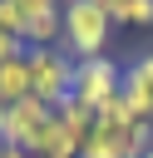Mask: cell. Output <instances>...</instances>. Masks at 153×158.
<instances>
[{
    "mask_svg": "<svg viewBox=\"0 0 153 158\" xmlns=\"http://www.w3.org/2000/svg\"><path fill=\"white\" fill-rule=\"evenodd\" d=\"M109 30H114V20H109L99 5L69 0V5H64V40H59V49H64L74 64H79V59H94V54H104Z\"/></svg>",
    "mask_w": 153,
    "mask_h": 158,
    "instance_id": "6da1fadb",
    "label": "cell"
},
{
    "mask_svg": "<svg viewBox=\"0 0 153 158\" xmlns=\"http://www.w3.org/2000/svg\"><path fill=\"white\" fill-rule=\"evenodd\" d=\"M30 153H35V158H79V133H69L59 118H49L44 133H39V143H35Z\"/></svg>",
    "mask_w": 153,
    "mask_h": 158,
    "instance_id": "52a82bcc",
    "label": "cell"
},
{
    "mask_svg": "<svg viewBox=\"0 0 153 158\" xmlns=\"http://www.w3.org/2000/svg\"><path fill=\"white\" fill-rule=\"evenodd\" d=\"M123 25H153V0H128Z\"/></svg>",
    "mask_w": 153,
    "mask_h": 158,
    "instance_id": "8fae6325",
    "label": "cell"
},
{
    "mask_svg": "<svg viewBox=\"0 0 153 158\" xmlns=\"http://www.w3.org/2000/svg\"><path fill=\"white\" fill-rule=\"evenodd\" d=\"M54 118V109L49 104H39L35 94L30 99H20V104H10V123H5V143H15V148H35L39 143V133H44V123Z\"/></svg>",
    "mask_w": 153,
    "mask_h": 158,
    "instance_id": "277c9868",
    "label": "cell"
},
{
    "mask_svg": "<svg viewBox=\"0 0 153 158\" xmlns=\"http://www.w3.org/2000/svg\"><path fill=\"white\" fill-rule=\"evenodd\" d=\"M148 148H153V123L148 118H133L128 133H123V158H143Z\"/></svg>",
    "mask_w": 153,
    "mask_h": 158,
    "instance_id": "9c48e42d",
    "label": "cell"
},
{
    "mask_svg": "<svg viewBox=\"0 0 153 158\" xmlns=\"http://www.w3.org/2000/svg\"><path fill=\"white\" fill-rule=\"evenodd\" d=\"M0 158H35V153H25V148H15V143H0Z\"/></svg>",
    "mask_w": 153,
    "mask_h": 158,
    "instance_id": "5bb4252c",
    "label": "cell"
},
{
    "mask_svg": "<svg viewBox=\"0 0 153 158\" xmlns=\"http://www.w3.org/2000/svg\"><path fill=\"white\" fill-rule=\"evenodd\" d=\"M20 99H30V49L0 59V104H20Z\"/></svg>",
    "mask_w": 153,
    "mask_h": 158,
    "instance_id": "8992f818",
    "label": "cell"
},
{
    "mask_svg": "<svg viewBox=\"0 0 153 158\" xmlns=\"http://www.w3.org/2000/svg\"><path fill=\"white\" fill-rule=\"evenodd\" d=\"M5 123H10V104H0V138H5Z\"/></svg>",
    "mask_w": 153,
    "mask_h": 158,
    "instance_id": "9a60e30c",
    "label": "cell"
},
{
    "mask_svg": "<svg viewBox=\"0 0 153 158\" xmlns=\"http://www.w3.org/2000/svg\"><path fill=\"white\" fill-rule=\"evenodd\" d=\"M118 99L128 104L133 118H148V123H153V54H138V59L123 69V89H118Z\"/></svg>",
    "mask_w": 153,
    "mask_h": 158,
    "instance_id": "5b68a950",
    "label": "cell"
},
{
    "mask_svg": "<svg viewBox=\"0 0 153 158\" xmlns=\"http://www.w3.org/2000/svg\"><path fill=\"white\" fill-rule=\"evenodd\" d=\"M0 35L25 40V10H20V0H0Z\"/></svg>",
    "mask_w": 153,
    "mask_h": 158,
    "instance_id": "30bf717a",
    "label": "cell"
},
{
    "mask_svg": "<svg viewBox=\"0 0 153 158\" xmlns=\"http://www.w3.org/2000/svg\"><path fill=\"white\" fill-rule=\"evenodd\" d=\"M118 89H123V64H114L109 54H94V59H79L74 64V99L84 104V109H104L109 99H118Z\"/></svg>",
    "mask_w": 153,
    "mask_h": 158,
    "instance_id": "3957f363",
    "label": "cell"
},
{
    "mask_svg": "<svg viewBox=\"0 0 153 158\" xmlns=\"http://www.w3.org/2000/svg\"><path fill=\"white\" fill-rule=\"evenodd\" d=\"M143 158H153V148H148V153H143Z\"/></svg>",
    "mask_w": 153,
    "mask_h": 158,
    "instance_id": "2e32d148",
    "label": "cell"
},
{
    "mask_svg": "<svg viewBox=\"0 0 153 158\" xmlns=\"http://www.w3.org/2000/svg\"><path fill=\"white\" fill-rule=\"evenodd\" d=\"M74 89V59L64 49H30V94L49 109H59Z\"/></svg>",
    "mask_w": 153,
    "mask_h": 158,
    "instance_id": "7a4b0ae2",
    "label": "cell"
},
{
    "mask_svg": "<svg viewBox=\"0 0 153 158\" xmlns=\"http://www.w3.org/2000/svg\"><path fill=\"white\" fill-rule=\"evenodd\" d=\"M30 44L25 40H15V35H0V59H15V54H25Z\"/></svg>",
    "mask_w": 153,
    "mask_h": 158,
    "instance_id": "4fadbf2b",
    "label": "cell"
},
{
    "mask_svg": "<svg viewBox=\"0 0 153 158\" xmlns=\"http://www.w3.org/2000/svg\"><path fill=\"white\" fill-rule=\"evenodd\" d=\"M20 10H25V20H35V15H49V10H64V0H20Z\"/></svg>",
    "mask_w": 153,
    "mask_h": 158,
    "instance_id": "7c38bea8",
    "label": "cell"
},
{
    "mask_svg": "<svg viewBox=\"0 0 153 158\" xmlns=\"http://www.w3.org/2000/svg\"><path fill=\"white\" fill-rule=\"evenodd\" d=\"M0 143H5V138H0Z\"/></svg>",
    "mask_w": 153,
    "mask_h": 158,
    "instance_id": "e0dca14e",
    "label": "cell"
},
{
    "mask_svg": "<svg viewBox=\"0 0 153 158\" xmlns=\"http://www.w3.org/2000/svg\"><path fill=\"white\" fill-rule=\"evenodd\" d=\"M64 5H69V0H64Z\"/></svg>",
    "mask_w": 153,
    "mask_h": 158,
    "instance_id": "ac0fdd59",
    "label": "cell"
},
{
    "mask_svg": "<svg viewBox=\"0 0 153 158\" xmlns=\"http://www.w3.org/2000/svg\"><path fill=\"white\" fill-rule=\"evenodd\" d=\"M54 118H59V123H64L69 133H79V143H84V133L94 128V109H84V104L74 99V94H69V99H64V104L54 109Z\"/></svg>",
    "mask_w": 153,
    "mask_h": 158,
    "instance_id": "ba28073f",
    "label": "cell"
}]
</instances>
